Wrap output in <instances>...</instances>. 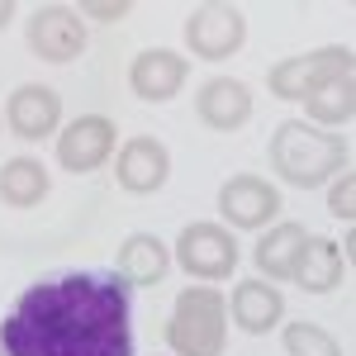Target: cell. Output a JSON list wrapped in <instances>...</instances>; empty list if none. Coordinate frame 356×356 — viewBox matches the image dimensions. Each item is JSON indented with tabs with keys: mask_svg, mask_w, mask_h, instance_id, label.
Here are the masks:
<instances>
[{
	"mask_svg": "<svg viewBox=\"0 0 356 356\" xmlns=\"http://www.w3.org/2000/svg\"><path fill=\"white\" fill-rule=\"evenodd\" d=\"M129 285L105 271H67L29 285L0 323L5 356H134Z\"/></svg>",
	"mask_w": 356,
	"mask_h": 356,
	"instance_id": "1",
	"label": "cell"
},
{
	"mask_svg": "<svg viewBox=\"0 0 356 356\" xmlns=\"http://www.w3.org/2000/svg\"><path fill=\"white\" fill-rule=\"evenodd\" d=\"M347 143L328 129H309L304 119H285L271 138V166L280 181L300 186V191H314L323 186L328 176H337L347 166Z\"/></svg>",
	"mask_w": 356,
	"mask_h": 356,
	"instance_id": "2",
	"label": "cell"
},
{
	"mask_svg": "<svg viewBox=\"0 0 356 356\" xmlns=\"http://www.w3.org/2000/svg\"><path fill=\"white\" fill-rule=\"evenodd\" d=\"M223 328L228 304L214 285H191L176 295V309L166 318V342L176 356H223Z\"/></svg>",
	"mask_w": 356,
	"mask_h": 356,
	"instance_id": "3",
	"label": "cell"
},
{
	"mask_svg": "<svg viewBox=\"0 0 356 356\" xmlns=\"http://www.w3.org/2000/svg\"><path fill=\"white\" fill-rule=\"evenodd\" d=\"M176 261L195 280H223L238 266V243L223 223H186L176 238Z\"/></svg>",
	"mask_w": 356,
	"mask_h": 356,
	"instance_id": "4",
	"label": "cell"
},
{
	"mask_svg": "<svg viewBox=\"0 0 356 356\" xmlns=\"http://www.w3.org/2000/svg\"><path fill=\"white\" fill-rule=\"evenodd\" d=\"M247 43V19L238 5H200L186 19V48L204 62H223Z\"/></svg>",
	"mask_w": 356,
	"mask_h": 356,
	"instance_id": "5",
	"label": "cell"
},
{
	"mask_svg": "<svg viewBox=\"0 0 356 356\" xmlns=\"http://www.w3.org/2000/svg\"><path fill=\"white\" fill-rule=\"evenodd\" d=\"M29 48L43 57V62H76L86 53V24L72 5H43L29 15Z\"/></svg>",
	"mask_w": 356,
	"mask_h": 356,
	"instance_id": "6",
	"label": "cell"
},
{
	"mask_svg": "<svg viewBox=\"0 0 356 356\" xmlns=\"http://www.w3.org/2000/svg\"><path fill=\"white\" fill-rule=\"evenodd\" d=\"M352 67H356L352 48H318V53L275 62L271 76H266V86H271V95H280V100H304L323 76H332V72H352Z\"/></svg>",
	"mask_w": 356,
	"mask_h": 356,
	"instance_id": "7",
	"label": "cell"
},
{
	"mask_svg": "<svg viewBox=\"0 0 356 356\" xmlns=\"http://www.w3.org/2000/svg\"><path fill=\"white\" fill-rule=\"evenodd\" d=\"M219 214L233 228H266V223L280 214V191H275L271 181H261V176H228L219 191Z\"/></svg>",
	"mask_w": 356,
	"mask_h": 356,
	"instance_id": "8",
	"label": "cell"
},
{
	"mask_svg": "<svg viewBox=\"0 0 356 356\" xmlns=\"http://www.w3.org/2000/svg\"><path fill=\"white\" fill-rule=\"evenodd\" d=\"M110 152H114V119H105V114H81L57 138V166H67L72 176L105 166Z\"/></svg>",
	"mask_w": 356,
	"mask_h": 356,
	"instance_id": "9",
	"label": "cell"
},
{
	"mask_svg": "<svg viewBox=\"0 0 356 356\" xmlns=\"http://www.w3.org/2000/svg\"><path fill=\"white\" fill-rule=\"evenodd\" d=\"M166 176H171V152H166V143H157V138H147V134L129 138L119 147V157H114V181L129 195L162 191Z\"/></svg>",
	"mask_w": 356,
	"mask_h": 356,
	"instance_id": "10",
	"label": "cell"
},
{
	"mask_svg": "<svg viewBox=\"0 0 356 356\" xmlns=\"http://www.w3.org/2000/svg\"><path fill=\"white\" fill-rule=\"evenodd\" d=\"M186 76H191V62L181 53H171V48H147V53H138L134 67H129V86H134L138 100H147V105L176 100L181 86H186Z\"/></svg>",
	"mask_w": 356,
	"mask_h": 356,
	"instance_id": "11",
	"label": "cell"
},
{
	"mask_svg": "<svg viewBox=\"0 0 356 356\" xmlns=\"http://www.w3.org/2000/svg\"><path fill=\"white\" fill-rule=\"evenodd\" d=\"M195 114L214 134H238L247 119H252V90L238 76H209V81L195 90Z\"/></svg>",
	"mask_w": 356,
	"mask_h": 356,
	"instance_id": "12",
	"label": "cell"
},
{
	"mask_svg": "<svg viewBox=\"0 0 356 356\" xmlns=\"http://www.w3.org/2000/svg\"><path fill=\"white\" fill-rule=\"evenodd\" d=\"M5 124H10V134L24 138V143H43V138L62 124V100H57V90L53 86H19V90H10V100H5Z\"/></svg>",
	"mask_w": 356,
	"mask_h": 356,
	"instance_id": "13",
	"label": "cell"
},
{
	"mask_svg": "<svg viewBox=\"0 0 356 356\" xmlns=\"http://www.w3.org/2000/svg\"><path fill=\"white\" fill-rule=\"evenodd\" d=\"M233 318H238L243 332L261 337V332H271L285 318V300H280V290H275L271 280H243L233 290Z\"/></svg>",
	"mask_w": 356,
	"mask_h": 356,
	"instance_id": "14",
	"label": "cell"
},
{
	"mask_svg": "<svg viewBox=\"0 0 356 356\" xmlns=\"http://www.w3.org/2000/svg\"><path fill=\"white\" fill-rule=\"evenodd\" d=\"M171 271V252L162 238L152 233H134L129 243L119 247V280L124 285H162Z\"/></svg>",
	"mask_w": 356,
	"mask_h": 356,
	"instance_id": "15",
	"label": "cell"
},
{
	"mask_svg": "<svg viewBox=\"0 0 356 356\" xmlns=\"http://www.w3.org/2000/svg\"><path fill=\"white\" fill-rule=\"evenodd\" d=\"M304 243H309L304 223H275V228H266V238L252 252V257H257V271L266 275V280H290Z\"/></svg>",
	"mask_w": 356,
	"mask_h": 356,
	"instance_id": "16",
	"label": "cell"
},
{
	"mask_svg": "<svg viewBox=\"0 0 356 356\" xmlns=\"http://www.w3.org/2000/svg\"><path fill=\"white\" fill-rule=\"evenodd\" d=\"M290 280H295L300 290H309V295H328L332 285L342 280V252H337V243H328V238H309Z\"/></svg>",
	"mask_w": 356,
	"mask_h": 356,
	"instance_id": "17",
	"label": "cell"
},
{
	"mask_svg": "<svg viewBox=\"0 0 356 356\" xmlns=\"http://www.w3.org/2000/svg\"><path fill=\"white\" fill-rule=\"evenodd\" d=\"M304 110L318 124H352L356 114V76L352 72H332L304 95Z\"/></svg>",
	"mask_w": 356,
	"mask_h": 356,
	"instance_id": "18",
	"label": "cell"
},
{
	"mask_svg": "<svg viewBox=\"0 0 356 356\" xmlns=\"http://www.w3.org/2000/svg\"><path fill=\"white\" fill-rule=\"evenodd\" d=\"M48 195V166L33 157H10L0 166V200L15 209H33Z\"/></svg>",
	"mask_w": 356,
	"mask_h": 356,
	"instance_id": "19",
	"label": "cell"
},
{
	"mask_svg": "<svg viewBox=\"0 0 356 356\" xmlns=\"http://www.w3.org/2000/svg\"><path fill=\"white\" fill-rule=\"evenodd\" d=\"M280 342H285V356H342L337 337L323 332L318 323H290Z\"/></svg>",
	"mask_w": 356,
	"mask_h": 356,
	"instance_id": "20",
	"label": "cell"
},
{
	"mask_svg": "<svg viewBox=\"0 0 356 356\" xmlns=\"http://www.w3.org/2000/svg\"><path fill=\"white\" fill-rule=\"evenodd\" d=\"M328 214H332V219H342V223H352V219H356V176H352V171H342V181L332 186V195H328Z\"/></svg>",
	"mask_w": 356,
	"mask_h": 356,
	"instance_id": "21",
	"label": "cell"
},
{
	"mask_svg": "<svg viewBox=\"0 0 356 356\" xmlns=\"http://www.w3.org/2000/svg\"><path fill=\"white\" fill-rule=\"evenodd\" d=\"M129 10H134L129 0H114V5H110V0H86V5H81V15H90V19H105V24L124 19Z\"/></svg>",
	"mask_w": 356,
	"mask_h": 356,
	"instance_id": "22",
	"label": "cell"
},
{
	"mask_svg": "<svg viewBox=\"0 0 356 356\" xmlns=\"http://www.w3.org/2000/svg\"><path fill=\"white\" fill-rule=\"evenodd\" d=\"M10 19H15V0H0V29L10 24Z\"/></svg>",
	"mask_w": 356,
	"mask_h": 356,
	"instance_id": "23",
	"label": "cell"
},
{
	"mask_svg": "<svg viewBox=\"0 0 356 356\" xmlns=\"http://www.w3.org/2000/svg\"><path fill=\"white\" fill-rule=\"evenodd\" d=\"M0 356H5V347H0Z\"/></svg>",
	"mask_w": 356,
	"mask_h": 356,
	"instance_id": "24",
	"label": "cell"
}]
</instances>
